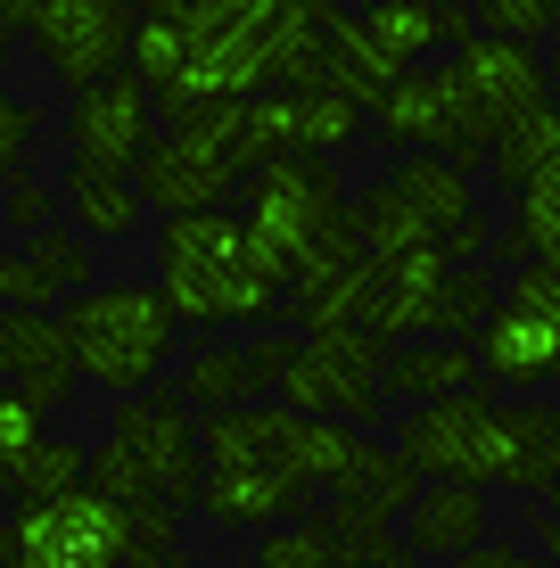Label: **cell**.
I'll use <instances>...</instances> for the list:
<instances>
[{
	"mask_svg": "<svg viewBox=\"0 0 560 568\" xmlns=\"http://www.w3.org/2000/svg\"><path fill=\"white\" fill-rule=\"evenodd\" d=\"M173 329H247L281 313V272L247 247L240 214H173L157 231V281Z\"/></svg>",
	"mask_w": 560,
	"mask_h": 568,
	"instance_id": "6da1fadb",
	"label": "cell"
},
{
	"mask_svg": "<svg viewBox=\"0 0 560 568\" xmlns=\"http://www.w3.org/2000/svg\"><path fill=\"white\" fill-rule=\"evenodd\" d=\"M58 329H67V346H74V379L108 387L115 404L149 396L157 371L173 363V338H182L165 297L141 288V281H91L83 297L58 305Z\"/></svg>",
	"mask_w": 560,
	"mask_h": 568,
	"instance_id": "7a4b0ae2",
	"label": "cell"
},
{
	"mask_svg": "<svg viewBox=\"0 0 560 568\" xmlns=\"http://www.w3.org/2000/svg\"><path fill=\"white\" fill-rule=\"evenodd\" d=\"M173 33H182V83L165 91V115L182 124L190 108H215V100H256L273 91V0H165Z\"/></svg>",
	"mask_w": 560,
	"mask_h": 568,
	"instance_id": "3957f363",
	"label": "cell"
},
{
	"mask_svg": "<svg viewBox=\"0 0 560 568\" xmlns=\"http://www.w3.org/2000/svg\"><path fill=\"white\" fill-rule=\"evenodd\" d=\"M437 100L454 115V141H461V165H478L503 132H519L536 108H552V67L519 42H487L470 33L461 50H446L437 67Z\"/></svg>",
	"mask_w": 560,
	"mask_h": 568,
	"instance_id": "277c9868",
	"label": "cell"
},
{
	"mask_svg": "<svg viewBox=\"0 0 560 568\" xmlns=\"http://www.w3.org/2000/svg\"><path fill=\"white\" fill-rule=\"evenodd\" d=\"M379 363L388 346L371 329H314V338H288V355L273 371V387L288 396V413L305 420H338V428H371L388 404H379Z\"/></svg>",
	"mask_w": 560,
	"mask_h": 568,
	"instance_id": "5b68a950",
	"label": "cell"
},
{
	"mask_svg": "<svg viewBox=\"0 0 560 568\" xmlns=\"http://www.w3.org/2000/svg\"><path fill=\"white\" fill-rule=\"evenodd\" d=\"M240 199H247V214H240L247 247H256L281 281L314 256L322 223L346 206V199H338V165H314V156H273V165H256V173L240 182Z\"/></svg>",
	"mask_w": 560,
	"mask_h": 568,
	"instance_id": "8992f818",
	"label": "cell"
},
{
	"mask_svg": "<svg viewBox=\"0 0 560 568\" xmlns=\"http://www.w3.org/2000/svg\"><path fill=\"white\" fill-rule=\"evenodd\" d=\"M470 355H478V379L487 387H519V396L560 379V272L552 264H519L511 272Z\"/></svg>",
	"mask_w": 560,
	"mask_h": 568,
	"instance_id": "52a82bcc",
	"label": "cell"
},
{
	"mask_svg": "<svg viewBox=\"0 0 560 568\" xmlns=\"http://www.w3.org/2000/svg\"><path fill=\"white\" fill-rule=\"evenodd\" d=\"M388 454L413 469L420 486L446 478V486H495V396L487 387H461V396H437L420 413H404V437Z\"/></svg>",
	"mask_w": 560,
	"mask_h": 568,
	"instance_id": "ba28073f",
	"label": "cell"
},
{
	"mask_svg": "<svg viewBox=\"0 0 560 568\" xmlns=\"http://www.w3.org/2000/svg\"><path fill=\"white\" fill-rule=\"evenodd\" d=\"M157 149V108L132 74H108V83L74 91L67 108V173L83 182H132L141 156Z\"/></svg>",
	"mask_w": 560,
	"mask_h": 568,
	"instance_id": "9c48e42d",
	"label": "cell"
},
{
	"mask_svg": "<svg viewBox=\"0 0 560 568\" xmlns=\"http://www.w3.org/2000/svg\"><path fill=\"white\" fill-rule=\"evenodd\" d=\"M108 437L124 445L132 462H141V478L157 486V503L173 519L198 511V478H206V454H198V413H190L182 396H124L108 420Z\"/></svg>",
	"mask_w": 560,
	"mask_h": 568,
	"instance_id": "30bf717a",
	"label": "cell"
},
{
	"mask_svg": "<svg viewBox=\"0 0 560 568\" xmlns=\"http://www.w3.org/2000/svg\"><path fill=\"white\" fill-rule=\"evenodd\" d=\"M9 560L26 568H124V511L91 486L42 503V511H9Z\"/></svg>",
	"mask_w": 560,
	"mask_h": 568,
	"instance_id": "8fae6325",
	"label": "cell"
},
{
	"mask_svg": "<svg viewBox=\"0 0 560 568\" xmlns=\"http://www.w3.org/2000/svg\"><path fill=\"white\" fill-rule=\"evenodd\" d=\"M33 50L67 91H91L108 74H124L132 50V9L124 0H33Z\"/></svg>",
	"mask_w": 560,
	"mask_h": 568,
	"instance_id": "7c38bea8",
	"label": "cell"
},
{
	"mask_svg": "<svg viewBox=\"0 0 560 568\" xmlns=\"http://www.w3.org/2000/svg\"><path fill=\"white\" fill-rule=\"evenodd\" d=\"M83 288H91V247L74 240V223H50L0 256V313H58Z\"/></svg>",
	"mask_w": 560,
	"mask_h": 568,
	"instance_id": "4fadbf2b",
	"label": "cell"
},
{
	"mask_svg": "<svg viewBox=\"0 0 560 568\" xmlns=\"http://www.w3.org/2000/svg\"><path fill=\"white\" fill-rule=\"evenodd\" d=\"M288 355V338H240V346H198V355L182 363V387L173 396L190 404V413H247L256 396H273V371Z\"/></svg>",
	"mask_w": 560,
	"mask_h": 568,
	"instance_id": "5bb4252c",
	"label": "cell"
},
{
	"mask_svg": "<svg viewBox=\"0 0 560 568\" xmlns=\"http://www.w3.org/2000/svg\"><path fill=\"white\" fill-rule=\"evenodd\" d=\"M0 387H17L33 413H58L74 396V346L58 313H0Z\"/></svg>",
	"mask_w": 560,
	"mask_h": 568,
	"instance_id": "9a60e30c",
	"label": "cell"
},
{
	"mask_svg": "<svg viewBox=\"0 0 560 568\" xmlns=\"http://www.w3.org/2000/svg\"><path fill=\"white\" fill-rule=\"evenodd\" d=\"M446 256L437 247H420V256H396V264H379V281H371V305H363V329H371L379 346H420L429 338V322H437V297H446Z\"/></svg>",
	"mask_w": 560,
	"mask_h": 568,
	"instance_id": "2e32d148",
	"label": "cell"
},
{
	"mask_svg": "<svg viewBox=\"0 0 560 568\" xmlns=\"http://www.w3.org/2000/svg\"><path fill=\"white\" fill-rule=\"evenodd\" d=\"M363 26V42L379 50V67L388 74H420V58L429 50H461L470 42V9H429V0H379V9H363L355 17Z\"/></svg>",
	"mask_w": 560,
	"mask_h": 568,
	"instance_id": "e0dca14e",
	"label": "cell"
},
{
	"mask_svg": "<svg viewBox=\"0 0 560 568\" xmlns=\"http://www.w3.org/2000/svg\"><path fill=\"white\" fill-rule=\"evenodd\" d=\"M231 190H240V173H231V165H206V156H190L182 141H165V132H157V149L141 156V173H132V199L157 206L165 223H173V214H223Z\"/></svg>",
	"mask_w": 560,
	"mask_h": 568,
	"instance_id": "ac0fdd59",
	"label": "cell"
},
{
	"mask_svg": "<svg viewBox=\"0 0 560 568\" xmlns=\"http://www.w3.org/2000/svg\"><path fill=\"white\" fill-rule=\"evenodd\" d=\"M487 495L478 486H446V478H429L413 503H404V552L413 560H461V552H478L487 544Z\"/></svg>",
	"mask_w": 560,
	"mask_h": 568,
	"instance_id": "d6986e66",
	"label": "cell"
},
{
	"mask_svg": "<svg viewBox=\"0 0 560 568\" xmlns=\"http://www.w3.org/2000/svg\"><path fill=\"white\" fill-rule=\"evenodd\" d=\"M495 486H560V404H495Z\"/></svg>",
	"mask_w": 560,
	"mask_h": 568,
	"instance_id": "ffe728a7",
	"label": "cell"
},
{
	"mask_svg": "<svg viewBox=\"0 0 560 568\" xmlns=\"http://www.w3.org/2000/svg\"><path fill=\"white\" fill-rule=\"evenodd\" d=\"M198 511L215 519V527H288V519H305V486H288V478H273V469H231V462H215L198 478Z\"/></svg>",
	"mask_w": 560,
	"mask_h": 568,
	"instance_id": "44dd1931",
	"label": "cell"
},
{
	"mask_svg": "<svg viewBox=\"0 0 560 568\" xmlns=\"http://www.w3.org/2000/svg\"><path fill=\"white\" fill-rule=\"evenodd\" d=\"M371 132L396 141L404 156H454V165H461L454 115H446V100H437V74H396V83L371 100ZM461 173H470V165H461Z\"/></svg>",
	"mask_w": 560,
	"mask_h": 568,
	"instance_id": "7402d4cb",
	"label": "cell"
},
{
	"mask_svg": "<svg viewBox=\"0 0 560 568\" xmlns=\"http://www.w3.org/2000/svg\"><path fill=\"white\" fill-rule=\"evenodd\" d=\"M330 495H338V503H330V519H346V527H388V519H404V503L420 495V478L388 454V445L363 437V454L346 462V478L330 486Z\"/></svg>",
	"mask_w": 560,
	"mask_h": 568,
	"instance_id": "603a6c76",
	"label": "cell"
},
{
	"mask_svg": "<svg viewBox=\"0 0 560 568\" xmlns=\"http://www.w3.org/2000/svg\"><path fill=\"white\" fill-rule=\"evenodd\" d=\"M461 387H487V379H478V355H470V346L420 338V346H396V355L379 363V404H404V396H413V413H420V404L461 396Z\"/></svg>",
	"mask_w": 560,
	"mask_h": 568,
	"instance_id": "cb8c5ba5",
	"label": "cell"
},
{
	"mask_svg": "<svg viewBox=\"0 0 560 568\" xmlns=\"http://www.w3.org/2000/svg\"><path fill=\"white\" fill-rule=\"evenodd\" d=\"M396 74L379 67V50L363 42V26L355 17H338V9H322V58H314V91H338L355 115H371V100L388 91Z\"/></svg>",
	"mask_w": 560,
	"mask_h": 568,
	"instance_id": "d4e9b609",
	"label": "cell"
},
{
	"mask_svg": "<svg viewBox=\"0 0 560 568\" xmlns=\"http://www.w3.org/2000/svg\"><path fill=\"white\" fill-rule=\"evenodd\" d=\"M388 190L437 231V240H446V231H461V223L478 214V190H470V173H461L454 156H404V165L388 173Z\"/></svg>",
	"mask_w": 560,
	"mask_h": 568,
	"instance_id": "484cf974",
	"label": "cell"
},
{
	"mask_svg": "<svg viewBox=\"0 0 560 568\" xmlns=\"http://www.w3.org/2000/svg\"><path fill=\"white\" fill-rule=\"evenodd\" d=\"M487 156H495V182H503L511 199H560V115L552 108H536L528 124L503 132Z\"/></svg>",
	"mask_w": 560,
	"mask_h": 568,
	"instance_id": "4316f807",
	"label": "cell"
},
{
	"mask_svg": "<svg viewBox=\"0 0 560 568\" xmlns=\"http://www.w3.org/2000/svg\"><path fill=\"white\" fill-rule=\"evenodd\" d=\"M83 469H91V445L42 437L17 469H0V503H9V511H42V503H58V495L83 486Z\"/></svg>",
	"mask_w": 560,
	"mask_h": 568,
	"instance_id": "83f0119b",
	"label": "cell"
},
{
	"mask_svg": "<svg viewBox=\"0 0 560 568\" xmlns=\"http://www.w3.org/2000/svg\"><path fill=\"white\" fill-rule=\"evenodd\" d=\"M355 132H363V115L346 108L338 91H288V156H314V165H338Z\"/></svg>",
	"mask_w": 560,
	"mask_h": 568,
	"instance_id": "f1b7e54d",
	"label": "cell"
},
{
	"mask_svg": "<svg viewBox=\"0 0 560 568\" xmlns=\"http://www.w3.org/2000/svg\"><path fill=\"white\" fill-rule=\"evenodd\" d=\"M67 206H74V240H132L141 231V199H132V182H83V173H67Z\"/></svg>",
	"mask_w": 560,
	"mask_h": 568,
	"instance_id": "f546056e",
	"label": "cell"
},
{
	"mask_svg": "<svg viewBox=\"0 0 560 568\" xmlns=\"http://www.w3.org/2000/svg\"><path fill=\"white\" fill-rule=\"evenodd\" d=\"M495 297H503V281H495V272H454V281H446V297H437L429 338H437V346L478 338V329H487V313H495Z\"/></svg>",
	"mask_w": 560,
	"mask_h": 568,
	"instance_id": "4dcf8cb0",
	"label": "cell"
},
{
	"mask_svg": "<svg viewBox=\"0 0 560 568\" xmlns=\"http://www.w3.org/2000/svg\"><path fill=\"white\" fill-rule=\"evenodd\" d=\"M470 26L487 33V42H519V50H536V42H544V33L560 26V9H552V0H487Z\"/></svg>",
	"mask_w": 560,
	"mask_h": 568,
	"instance_id": "1f68e13d",
	"label": "cell"
},
{
	"mask_svg": "<svg viewBox=\"0 0 560 568\" xmlns=\"http://www.w3.org/2000/svg\"><path fill=\"white\" fill-rule=\"evenodd\" d=\"M33 132H42V115H33V100H17V91H0V190L17 182V165H26Z\"/></svg>",
	"mask_w": 560,
	"mask_h": 568,
	"instance_id": "d6a6232c",
	"label": "cell"
},
{
	"mask_svg": "<svg viewBox=\"0 0 560 568\" xmlns=\"http://www.w3.org/2000/svg\"><path fill=\"white\" fill-rule=\"evenodd\" d=\"M33 445H42V413H33L17 387H0V469H17Z\"/></svg>",
	"mask_w": 560,
	"mask_h": 568,
	"instance_id": "836d02e7",
	"label": "cell"
},
{
	"mask_svg": "<svg viewBox=\"0 0 560 568\" xmlns=\"http://www.w3.org/2000/svg\"><path fill=\"white\" fill-rule=\"evenodd\" d=\"M50 214H58V190L17 173V182H9V231H26V240H33V231H50Z\"/></svg>",
	"mask_w": 560,
	"mask_h": 568,
	"instance_id": "e575fe53",
	"label": "cell"
},
{
	"mask_svg": "<svg viewBox=\"0 0 560 568\" xmlns=\"http://www.w3.org/2000/svg\"><path fill=\"white\" fill-rule=\"evenodd\" d=\"M503 552H511V544H478V552H461V560H446V568H503Z\"/></svg>",
	"mask_w": 560,
	"mask_h": 568,
	"instance_id": "d590c367",
	"label": "cell"
},
{
	"mask_svg": "<svg viewBox=\"0 0 560 568\" xmlns=\"http://www.w3.org/2000/svg\"><path fill=\"white\" fill-rule=\"evenodd\" d=\"M544 560L560 568V495H552V511H544Z\"/></svg>",
	"mask_w": 560,
	"mask_h": 568,
	"instance_id": "8d00e7d4",
	"label": "cell"
},
{
	"mask_svg": "<svg viewBox=\"0 0 560 568\" xmlns=\"http://www.w3.org/2000/svg\"><path fill=\"white\" fill-rule=\"evenodd\" d=\"M503 568H552V560H536V552H503Z\"/></svg>",
	"mask_w": 560,
	"mask_h": 568,
	"instance_id": "74e56055",
	"label": "cell"
},
{
	"mask_svg": "<svg viewBox=\"0 0 560 568\" xmlns=\"http://www.w3.org/2000/svg\"><path fill=\"white\" fill-rule=\"evenodd\" d=\"M379 568H420V560H413V552H404V544H396V552H388V560H379Z\"/></svg>",
	"mask_w": 560,
	"mask_h": 568,
	"instance_id": "f35d334b",
	"label": "cell"
},
{
	"mask_svg": "<svg viewBox=\"0 0 560 568\" xmlns=\"http://www.w3.org/2000/svg\"><path fill=\"white\" fill-rule=\"evenodd\" d=\"M552 115H560V67H552Z\"/></svg>",
	"mask_w": 560,
	"mask_h": 568,
	"instance_id": "ab89813d",
	"label": "cell"
},
{
	"mask_svg": "<svg viewBox=\"0 0 560 568\" xmlns=\"http://www.w3.org/2000/svg\"><path fill=\"white\" fill-rule=\"evenodd\" d=\"M0 568H26V560H9V544H0Z\"/></svg>",
	"mask_w": 560,
	"mask_h": 568,
	"instance_id": "60d3db41",
	"label": "cell"
},
{
	"mask_svg": "<svg viewBox=\"0 0 560 568\" xmlns=\"http://www.w3.org/2000/svg\"><path fill=\"white\" fill-rule=\"evenodd\" d=\"M552 272H560V256H552Z\"/></svg>",
	"mask_w": 560,
	"mask_h": 568,
	"instance_id": "b9f144b4",
	"label": "cell"
},
{
	"mask_svg": "<svg viewBox=\"0 0 560 568\" xmlns=\"http://www.w3.org/2000/svg\"><path fill=\"white\" fill-rule=\"evenodd\" d=\"M552 495H560V486H552Z\"/></svg>",
	"mask_w": 560,
	"mask_h": 568,
	"instance_id": "7bdbcfd3",
	"label": "cell"
}]
</instances>
